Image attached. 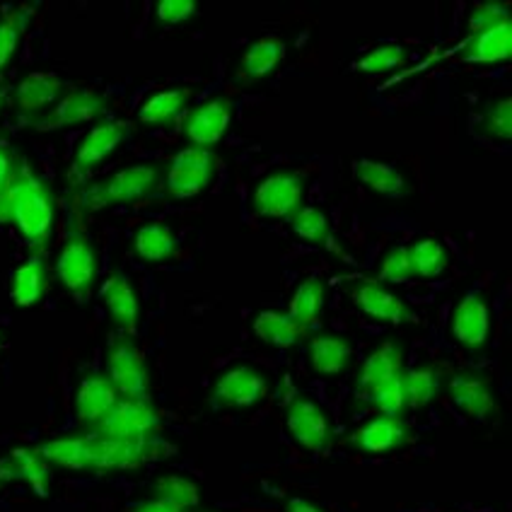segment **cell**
Segmentation results:
<instances>
[{"label": "cell", "instance_id": "15", "mask_svg": "<svg viewBox=\"0 0 512 512\" xmlns=\"http://www.w3.org/2000/svg\"><path fill=\"white\" fill-rule=\"evenodd\" d=\"M413 440V428L401 418L375 416L358 428L351 438H346V445L365 455H389V452L404 450Z\"/></svg>", "mask_w": 512, "mask_h": 512}, {"label": "cell", "instance_id": "26", "mask_svg": "<svg viewBox=\"0 0 512 512\" xmlns=\"http://www.w3.org/2000/svg\"><path fill=\"white\" fill-rule=\"evenodd\" d=\"M285 54H288V46H285L283 39H278L276 34L261 37L240 56L237 73H240V78L244 80L269 78V75L283 63Z\"/></svg>", "mask_w": 512, "mask_h": 512}, {"label": "cell", "instance_id": "45", "mask_svg": "<svg viewBox=\"0 0 512 512\" xmlns=\"http://www.w3.org/2000/svg\"><path fill=\"white\" fill-rule=\"evenodd\" d=\"M283 512H327L324 508H319L317 503H312L310 498L305 496H293L285 500Z\"/></svg>", "mask_w": 512, "mask_h": 512}, {"label": "cell", "instance_id": "24", "mask_svg": "<svg viewBox=\"0 0 512 512\" xmlns=\"http://www.w3.org/2000/svg\"><path fill=\"white\" fill-rule=\"evenodd\" d=\"M404 348L399 341H384L377 351H372L368 358L363 360L360 368V394L370 392V389L380 387V384L394 380V377L404 372Z\"/></svg>", "mask_w": 512, "mask_h": 512}, {"label": "cell", "instance_id": "27", "mask_svg": "<svg viewBox=\"0 0 512 512\" xmlns=\"http://www.w3.org/2000/svg\"><path fill=\"white\" fill-rule=\"evenodd\" d=\"M324 307H327V283L322 278H305L298 283L293 298L288 302V317L302 331H307L322 322Z\"/></svg>", "mask_w": 512, "mask_h": 512}, {"label": "cell", "instance_id": "23", "mask_svg": "<svg viewBox=\"0 0 512 512\" xmlns=\"http://www.w3.org/2000/svg\"><path fill=\"white\" fill-rule=\"evenodd\" d=\"M49 288V266L42 254H32L13 271L10 298L17 307H34L42 302Z\"/></svg>", "mask_w": 512, "mask_h": 512}, {"label": "cell", "instance_id": "12", "mask_svg": "<svg viewBox=\"0 0 512 512\" xmlns=\"http://www.w3.org/2000/svg\"><path fill=\"white\" fill-rule=\"evenodd\" d=\"M157 428H160V416H157L150 401L119 399V404L114 406V411L104 418L100 426L90 430H97V433L116 440L150 442Z\"/></svg>", "mask_w": 512, "mask_h": 512}, {"label": "cell", "instance_id": "38", "mask_svg": "<svg viewBox=\"0 0 512 512\" xmlns=\"http://www.w3.org/2000/svg\"><path fill=\"white\" fill-rule=\"evenodd\" d=\"M411 58V51L404 44H382L368 51L360 61H356L353 68L368 75H384L389 71H397V68H404Z\"/></svg>", "mask_w": 512, "mask_h": 512}, {"label": "cell", "instance_id": "48", "mask_svg": "<svg viewBox=\"0 0 512 512\" xmlns=\"http://www.w3.org/2000/svg\"><path fill=\"white\" fill-rule=\"evenodd\" d=\"M0 488H3V484H0Z\"/></svg>", "mask_w": 512, "mask_h": 512}, {"label": "cell", "instance_id": "20", "mask_svg": "<svg viewBox=\"0 0 512 512\" xmlns=\"http://www.w3.org/2000/svg\"><path fill=\"white\" fill-rule=\"evenodd\" d=\"M351 298L358 305L360 312H365L368 317L377 319V322L397 324L399 327V324L411 322L413 319L411 307L406 305L397 293H392V290L384 288V285L377 281L356 283L351 290Z\"/></svg>", "mask_w": 512, "mask_h": 512}, {"label": "cell", "instance_id": "4", "mask_svg": "<svg viewBox=\"0 0 512 512\" xmlns=\"http://www.w3.org/2000/svg\"><path fill=\"white\" fill-rule=\"evenodd\" d=\"M218 157L213 150L186 145L172 157L165 174V191L170 199L186 201L203 194L213 184Z\"/></svg>", "mask_w": 512, "mask_h": 512}, {"label": "cell", "instance_id": "14", "mask_svg": "<svg viewBox=\"0 0 512 512\" xmlns=\"http://www.w3.org/2000/svg\"><path fill=\"white\" fill-rule=\"evenodd\" d=\"M119 399V392H116V387L104 372H87L83 380L78 382L73 397L75 421L87 430L97 428L114 411Z\"/></svg>", "mask_w": 512, "mask_h": 512}, {"label": "cell", "instance_id": "31", "mask_svg": "<svg viewBox=\"0 0 512 512\" xmlns=\"http://www.w3.org/2000/svg\"><path fill=\"white\" fill-rule=\"evenodd\" d=\"M252 334L259 341L269 343V346H276V348H290L305 339V331H302L298 324L288 317V314L273 312V310L254 314Z\"/></svg>", "mask_w": 512, "mask_h": 512}, {"label": "cell", "instance_id": "35", "mask_svg": "<svg viewBox=\"0 0 512 512\" xmlns=\"http://www.w3.org/2000/svg\"><path fill=\"white\" fill-rule=\"evenodd\" d=\"M288 228L293 232V237H298L300 242L314 244V247H324L331 237V223L327 213L314 206H302L298 213L290 215Z\"/></svg>", "mask_w": 512, "mask_h": 512}, {"label": "cell", "instance_id": "33", "mask_svg": "<svg viewBox=\"0 0 512 512\" xmlns=\"http://www.w3.org/2000/svg\"><path fill=\"white\" fill-rule=\"evenodd\" d=\"M409 259L416 278H438L450 269V249L435 237H423L409 247Z\"/></svg>", "mask_w": 512, "mask_h": 512}, {"label": "cell", "instance_id": "46", "mask_svg": "<svg viewBox=\"0 0 512 512\" xmlns=\"http://www.w3.org/2000/svg\"><path fill=\"white\" fill-rule=\"evenodd\" d=\"M15 167H17V160L13 157V153H8L5 148H0V191L5 189L8 179L13 177Z\"/></svg>", "mask_w": 512, "mask_h": 512}, {"label": "cell", "instance_id": "25", "mask_svg": "<svg viewBox=\"0 0 512 512\" xmlns=\"http://www.w3.org/2000/svg\"><path fill=\"white\" fill-rule=\"evenodd\" d=\"M353 174H356L360 184H365L370 191L384 196V199H406V196L413 194L404 174L394 165H387V162L356 160L353 162Z\"/></svg>", "mask_w": 512, "mask_h": 512}, {"label": "cell", "instance_id": "40", "mask_svg": "<svg viewBox=\"0 0 512 512\" xmlns=\"http://www.w3.org/2000/svg\"><path fill=\"white\" fill-rule=\"evenodd\" d=\"M27 22V10H13V13L0 17V73L13 63L17 49H20Z\"/></svg>", "mask_w": 512, "mask_h": 512}, {"label": "cell", "instance_id": "7", "mask_svg": "<svg viewBox=\"0 0 512 512\" xmlns=\"http://www.w3.org/2000/svg\"><path fill=\"white\" fill-rule=\"evenodd\" d=\"M97 271H100V256L92 237H87L85 232H71L56 259L58 281L71 293L85 295L95 285Z\"/></svg>", "mask_w": 512, "mask_h": 512}, {"label": "cell", "instance_id": "28", "mask_svg": "<svg viewBox=\"0 0 512 512\" xmlns=\"http://www.w3.org/2000/svg\"><path fill=\"white\" fill-rule=\"evenodd\" d=\"M510 42H512V27L500 25L488 32L474 34L464 42L459 49V63H503L510 56Z\"/></svg>", "mask_w": 512, "mask_h": 512}, {"label": "cell", "instance_id": "11", "mask_svg": "<svg viewBox=\"0 0 512 512\" xmlns=\"http://www.w3.org/2000/svg\"><path fill=\"white\" fill-rule=\"evenodd\" d=\"M128 136H131V124L121 119H104L92 126L90 133L80 138L78 148L73 153L75 177L100 167L109 155L116 153L128 141Z\"/></svg>", "mask_w": 512, "mask_h": 512}, {"label": "cell", "instance_id": "44", "mask_svg": "<svg viewBox=\"0 0 512 512\" xmlns=\"http://www.w3.org/2000/svg\"><path fill=\"white\" fill-rule=\"evenodd\" d=\"M128 512H186L179 508V505L170 503V500H162V498H150V500H143V503L133 505Z\"/></svg>", "mask_w": 512, "mask_h": 512}, {"label": "cell", "instance_id": "9", "mask_svg": "<svg viewBox=\"0 0 512 512\" xmlns=\"http://www.w3.org/2000/svg\"><path fill=\"white\" fill-rule=\"evenodd\" d=\"M150 442L116 440L109 435L87 430L85 471H131L138 469L148 457Z\"/></svg>", "mask_w": 512, "mask_h": 512}, {"label": "cell", "instance_id": "21", "mask_svg": "<svg viewBox=\"0 0 512 512\" xmlns=\"http://www.w3.org/2000/svg\"><path fill=\"white\" fill-rule=\"evenodd\" d=\"M491 334V312L481 293H467L452 314V339L467 348H481Z\"/></svg>", "mask_w": 512, "mask_h": 512}, {"label": "cell", "instance_id": "47", "mask_svg": "<svg viewBox=\"0 0 512 512\" xmlns=\"http://www.w3.org/2000/svg\"><path fill=\"white\" fill-rule=\"evenodd\" d=\"M3 104H5V90L3 85H0V112H3Z\"/></svg>", "mask_w": 512, "mask_h": 512}, {"label": "cell", "instance_id": "22", "mask_svg": "<svg viewBox=\"0 0 512 512\" xmlns=\"http://www.w3.org/2000/svg\"><path fill=\"white\" fill-rule=\"evenodd\" d=\"M353 358H356V351H353V343L346 336L314 334L307 341V363H310V370L317 372V375H343V372L351 370Z\"/></svg>", "mask_w": 512, "mask_h": 512}, {"label": "cell", "instance_id": "16", "mask_svg": "<svg viewBox=\"0 0 512 512\" xmlns=\"http://www.w3.org/2000/svg\"><path fill=\"white\" fill-rule=\"evenodd\" d=\"M68 90L71 87H68V83H63L56 73H29L27 78H22L17 83L13 92L15 109L20 114L29 116V119L39 121L56 107L63 92Z\"/></svg>", "mask_w": 512, "mask_h": 512}, {"label": "cell", "instance_id": "18", "mask_svg": "<svg viewBox=\"0 0 512 512\" xmlns=\"http://www.w3.org/2000/svg\"><path fill=\"white\" fill-rule=\"evenodd\" d=\"M232 121V104L225 97H215V100L203 102L194 112L186 116L184 133L194 148L211 150L213 145L223 141L225 131H228Z\"/></svg>", "mask_w": 512, "mask_h": 512}, {"label": "cell", "instance_id": "41", "mask_svg": "<svg viewBox=\"0 0 512 512\" xmlns=\"http://www.w3.org/2000/svg\"><path fill=\"white\" fill-rule=\"evenodd\" d=\"M413 278H416V273H413V266L409 259V247L397 244V247H392L387 254L382 256L380 273H377V283L399 285V283H409V281H413Z\"/></svg>", "mask_w": 512, "mask_h": 512}, {"label": "cell", "instance_id": "3", "mask_svg": "<svg viewBox=\"0 0 512 512\" xmlns=\"http://www.w3.org/2000/svg\"><path fill=\"white\" fill-rule=\"evenodd\" d=\"M104 358H107L104 375L114 384L121 399L150 401L153 377H150L148 358H145L143 348L138 346L136 339L124 334H114L107 343Z\"/></svg>", "mask_w": 512, "mask_h": 512}, {"label": "cell", "instance_id": "2", "mask_svg": "<svg viewBox=\"0 0 512 512\" xmlns=\"http://www.w3.org/2000/svg\"><path fill=\"white\" fill-rule=\"evenodd\" d=\"M162 179H165V167L160 162L128 165L124 170H116L87 184L83 191V206L87 211H102V208L143 201L160 189Z\"/></svg>", "mask_w": 512, "mask_h": 512}, {"label": "cell", "instance_id": "8", "mask_svg": "<svg viewBox=\"0 0 512 512\" xmlns=\"http://www.w3.org/2000/svg\"><path fill=\"white\" fill-rule=\"evenodd\" d=\"M107 109L109 102L102 92L92 90V87H75L56 102V107L44 119L34 121V128L39 133H51L61 131V128L92 124V121L107 114Z\"/></svg>", "mask_w": 512, "mask_h": 512}, {"label": "cell", "instance_id": "34", "mask_svg": "<svg viewBox=\"0 0 512 512\" xmlns=\"http://www.w3.org/2000/svg\"><path fill=\"white\" fill-rule=\"evenodd\" d=\"M406 370L394 380L380 384V387L370 389V392L360 394V399L370 401L372 406H377L380 416L387 418H401L406 421V413H409V404H406Z\"/></svg>", "mask_w": 512, "mask_h": 512}, {"label": "cell", "instance_id": "32", "mask_svg": "<svg viewBox=\"0 0 512 512\" xmlns=\"http://www.w3.org/2000/svg\"><path fill=\"white\" fill-rule=\"evenodd\" d=\"M133 249H136V256L141 261L157 264V261L172 259L174 252H177V237H174L170 225L145 223L133 235Z\"/></svg>", "mask_w": 512, "mask_h": 512}, {"label": "cell", "instance_id": "29", "mask_svg": "<svg viewBox=\"0 0 512 512\" xmlns=\"http://www.w3.org/2000/svg\"><path fill=\"white\" fill-rule=\"evenodd\" d=\"M194 92L189 87H165L157 90L138 107V121L145 126H167L191 102Z\"/></svg>", "mask_w": 512, "mask_h": 512}, {"label": "cell", "instance_id": "39", "mask_svg": "<svg viewBox=\"0 0 512 512\" xmlns=\"http://www.w3.org/2000/svg\"><path fill=\"white\" fill-rule=\"evenodd\" d=\"M479 131L484 136L496 138V141L508 143L512 138V102L510 97H498L486 104V109L481 112L479 119Z\"/></svg>", "mask_w": 512, "mask_h": 512}, {"label": "cell", "instance_id": "6", "mask_svg": "<svg viewBox=\"0 0 512 512\" xmlns=\"http://www.w3.org/2000/svg\"><path fill=\"white\" fill-rule=\"evenodd\" d=\"M305 179L295 172H273L256 184L252 201L254 215L271 220H288L290 215L298 213L305 201Z\"/></svg>", "mask_w": 512, "mask_h": 512}, {"label": "cell", "instance_id": "10", "mask_svg": "<svg viewBox=\"0 0 512 512\" xmlns=\"http://www.w3.org/2000/svg\"><path fill=\"white\" fill-rule=\"evenodd\" d=\"M271 382L261 370L252 365H232L215 377L213 382V399L220 401L230 409H252L259 401L266 399Z\"/></svg>", "mask_w": 512, "mask_h": 512}, {"label": "cell", "instance_id": "43", "mask_svg": "<svg viewBox=\"0 0 512 512\" xmlns=\"http://www.w3.org/2000/svg\"><path fill=\"white\" fill-rule=\"evenodd\" d=\"M199 5L194 0H162L155 5V22L160 27H174L191 20L196 15Z\"/></svg>", "mask_w": 512, "mask_h": 512}, {"label": "cell", "instance_id": "37", "mask_svg": "<svg viewBox=\"0 0 512 512\" xmlns=\"http://www.w3.org/2000/svg\"><path fill=\"white\" fill-rule=\"evenodd\" d=\"M406 404L409 411L426 409L440 389V372L433 365L406 370Z\"/></svg>", "mask_w": 512, "mask_h": 512}, {"label": "cell", "instance_id": "30", "mask_svg": "<svg viewBox=\"0 0 512 512\" xmlns=\"http://www.w3.org/2000/svg\"><path fill=\"white\" fill-rule=\"evenodd\" d=\"M37 452L44 462L68 471H85V452H87V430L78 433L58 435V438L44 440L37 445Z\"/></svg>", "mask_w": 512, "mask_h": 512}, {"label": "cell", "instance_id": "42", "mask_svg": "<svg viewBox=\"0 0 512 512\" xmlns=\"http://www.w3.org/2000/svg\"><path fill=\"white\" fill-rule=\"evenodd\" d=\"M508 22H510L508 5L479 3V5H474V10H471L467 17V32H469V37H474V34L488 32V29L508 25Z\"/></svg>", "mask_w": 512, "mask_h": 512}, {"label": "cell", "instance_id": "1", "mask_svg": "<svg viewBox=\"0 0 512 512\" xmlns=\"http://www.w3.org/2000/svg\"><path fill=\"white\" fill-rule=\"evenodd\" d=\"M0 223H13L37 252L49 247L56 225V196L51 184L34 174L25 160H17L13 177L0 191Z\"/></svg>", "mask_w": 512, "mask_h": 512}, {"label": "cell", "instance_id": "36", "mask_svg": "<svg viewBox=\"0 0 512 512\" xmlns=\"http://www.w3.org/2000/svg\"><path fill=\"white\" fill-rule=\"evenodd\" d=\"M153 491H155V498L170 500V503L179 505V508L186 512L199 508V503H201L199 484H196L194 479H189V476H182V474L160 476V479L155 481Z\"/></svg>", "mask_w": 512, "mask_h": 512}, {"label": "cell", "instance_id": "17", "mask_svg": "<svg viewBox=\"0 0 512 512\" xmlns=\"http://www.w3.org/2000/svg\"><path fill=\"white\" fill-rule=\"evenodd\" d=\"M102 302L119 334L133 339L141 324V295L126 273L116 271L109 276L107 285L102 288Z\"/></svg>", "mask_w": 512, "mask_h": 512}, {"label": "cell", "instance_id": "5", "mask_svg": "<svg viewBox=\"0 0 512 512\" xmlns=\"http://www.w3.org/2000/svg\"><path fill=\"white\" fill-rule=\"evenodd\" d=\"M285 428H288L290 438L312 455L327 452L334 442V421H331L329 411L307 394H298L288 404Z\"/></svg>", "mask_w": 512, "mask_h": 512}, {"label": "cell", "instance_id": "19", "mask_svg": "<svg viewBox=\"0 0 512 512\" xmlns=\"http://www.w3.org/2000/svg\"><path fill=\"white\" fill-rule=\"evenodd\" d=\"M8 481H22L32 486L37 496H49L54 476L37 447H15L8 455L0 457V484H8Z\"/></svg>", "mask_w": 512, "mask_h": 512}, {"label": "cell", "instance_id": "13", "mask_svg": "<svg viewBox=\"0 0 512 512\" xmlns=\"http://www.w3.org/2000/svg\"><path fill=\"white\" fill-rule=\"evenodd\" d=\"M447 394H450L452 404L457 406L464 416L471 421H488L496 416V392H493L491 377L479 370H459L447 382Z\"/></svg>", "mask_w": 512, "mask_h": 512}]
</instances>
